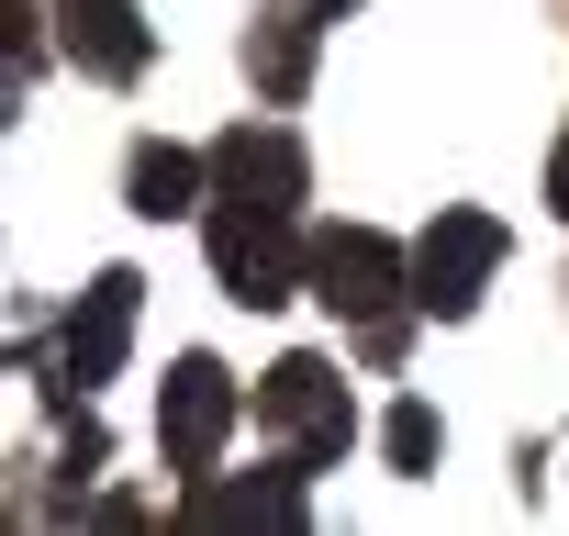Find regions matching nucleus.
Instances as JSON below:
<instances>
[{
  "label": "nucleus",
  "instance_id": "nucleus-7",
  "mask_svg": "<svg viewBox=\"0 0 569 536\" xmlns=\"http://www.w3.org/2000/svg\"><path fill=\"white\" fill-rule=\"evenodd\" d=\"M57 46H68V68H90V79H146V57H157V34H146V12L134 0H57Z\"/></svg>",
  "mask_w": 569,
  "mask_h": 536
},
{
  "label": "nucleus",
  "instance_id": "nucleus-11",
  "mask_svg": "<svg viewBox=\"0 0 569 536\" xmlns=\"http://www.w3.org/2000/svg\"><path fill=\"white\" fill-rule=\"evenodd\" d=\"M380 458H391L402 480H425V469L447 458V425H436V403H425V391H402V403L380 414Z\"/></svg>",
  "mask_w": 569,
  "mask_h": 536
},
{
  "label": "nucleus",
  "instance_id": "nucleus-1",
  "mask_svg": "<svg viewBox=\"0 0 569 536\" xmlns=\"http://www.w3.org/2000/svg\"><path fill=\"white\" fill-rule=\"evenodd\" d=\"M302 235V212H279V201H246V190H212L201 201V246H212V280L246 302V314H268V302H291L302 280H313V257L291 246Z\"/></svg>",
  "mask_w": 569,
  "mask_h": 536
},
{
  "label": "nucleus",
  "instance_id": "nucleus-12",
  "mask_svg": "<svg viewBox=\"0 0 569 536\" xmlns=\"http://www.w3.org/2000/svg\"><path fill=\"white\" fill-rule=\"evenodd\" d=\"M547 201H558V224H569V135H558V157H547Z\"/></svg>",
  "mask_w": 569,
  "mask_h": 536
},
{
  "label": "nucleus",
  "instance_id": "nucleus-4",
  "mask_svg": "<svg viewBox=\"0 0 569 536\" xmlns=\"http://www.w3.org/2000/svg\"><path fill=\"white\" fill-rule=\"evenodd\" d=\"M257 425L279 436L291 469H336V458L358 447V403H347V380H336L325 358H279V369L257 380Z\"/></svg>",
  "mask_w": 569,
  "mask_h": 536
},
{
  "label": "nucleus",
  "instance_id": "nucleus-10",
  "mask_svg": "<svg viewBox=\"0 0 569 536\" xmlns=\"http://www.w3.org/2000/svg\"><path fill=\"white\" fill-rule=\"evenodd\" d=\"M123 190H134V212H146V224H168V212H201V201H212V157H201V146H168V135H146V146L123 157Z\"/></svg>",
  "mask_w": 569,
  "mask_h": 536
},
{
  "label": "nucleus",
  "instance_id": "nucleus-13",
  "mask_svg": "<svg viewBox=\"0 0 569 536\" xmlns=\"http://www.w3.org/2000/svg\"><path fill=\"white\" fill-rule=\"evenodd\" d=\"M325 12H358V0H325Z\"/></svg>",
  "mask_w": 569,
  "mask_h": 536
},
{
  "label": "nucleus",
  "instance_id": "nucleus-8",
  "mask_svg": "<svg viewBox=\"0 0 569 536\" xmlns=\"http://www.w3.org/2000/svg\"><path fill=\"white\" fill-rule=\"evenodd\" d=\"M313 46H325V0H268L246 23V79L268 101H302L313 90Z\"/></svg>",
  "mask_w": 569,
  "mask_h": 536
},
{
  "label": "nucleus",
  "instance_id": "nucleus-5",
  "mask_svg": "<svg viewBox=\"0 0 569 536\" xmlns=\"http://www.w3.org/2000/svg\"><path fill=\"white\" fill-rule=\"evenodd\" d=\"M246 414H257V403L234 391V369L190 347V358L168 369V391H157V447H168V469H179V480H212V458H223V436H234Z\"/></svg>",
  "mask_w": 569,
  "mask_h": 536
},
{
  "label": "nucleus",
  "instance_id": "nucleus-2",
  "mask_svg": "<svg viewBox=\"0 0 569 536\" xmlns=\"http://www.w3.org/2000/svg\"><path fill=\"white\" fill-rule=\"evenodd\" d=\"M313 302L347 314L369 347H391V314L413 302V246H391L380 224H336V235H313Z\"/></svg>",
  "mask_w": 569,
  "mask_h": 536
},
{
  "label": "nucleus",
  "instance_id": "nucleus-3",
  "mask_svg": "<svg viewBox=\"0 0 569 536\" xmlns=\"http://www.w3.org/2000/svg\"><path fill=\"white\" fill-rule=\"evenodd\" d=\"M502 257H513L502 212H469V201H447V212L413 235V314H436V325H469V314H480V291L502 280Z\"/></svg>",
  "mask_w": 569,
  "mask_h": 536
},
{
  "label": "nucleus",
  "instance_id": "nucleus-9",
  "mask_svg": "<svg viewBox=\"0 0 569 536\" xmlns=\"http://www.w3.org/2000/svg\"><path fill=\"white\" fill-rule=\"evenodd\" d=\"M302 480L313 469H291V458H279V469H257V480H190V514L201 525H279V536H302L313 525V503H302Z\"/></svg>",
  "mask_w": 569,
  "mask_h": 536
},
{
  "label": "nucleus",
  "instance_id": "nucleus-6",
  "mask_svg": "<svg viewBox=\"0 0 569 536\" xmlns=\"http://www.w3.org/2000/svg\"><path fill=\"white\" fill-rule=\"evenodd\" d=\"M134 314H146V280H134V268H101V280L68 302V325H57V369L79 391H101L123 369V347H134Z\"/></svg>",
  "mask_w": 569,
  "mask_h": 536
}]
</instances>
